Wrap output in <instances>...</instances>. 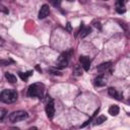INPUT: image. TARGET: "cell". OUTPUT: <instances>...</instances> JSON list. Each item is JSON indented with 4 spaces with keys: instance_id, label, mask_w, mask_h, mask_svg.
Instances as JSON below:
<instances>
[{
    "instance_id": "1",
    "label": "cell",
    "mask_w": 130,
    "mask_h": 130,
    "mask_svg": "<svg viewBox=\"0 0 130 130\" xmlns=\"http://www.w3.org/2000/svg\"><path fill=\"white\" fill-rule=\"evenodd\" d=\"M18 93L15 89H4L0 93V101L5 104H12L16 102Z\"/></svg>"
},
{
    "instance_id": "2",
    "label": "cell",
    "mask_w": 130,
    "mask_h": 130,
    "mask_svg": "<svg viewBox=\"0 0 130 130\" xmlns=\"http://www.w3.org/2000/svg\"><path fill=\"white\" fill-rule=\"evenodd\" d=\"M44 89H45V86L43 83H32L28 86V89H27V94L31 98H39V99H42L43 98V94H44Z\"/></svg>"
},
{
    "instance_id": "3",
    "label": "cell",
    "mask_w": 130,
    "mask_h": 130,
    "mask_svg": "<svg viewBox=\"0 0 130 130\" xmlns=\"http://www.w3.org/2000/svg\"><path fill=\"white\" fill-rule=\"evenodd\" d=\"M27 118V114L26 112L24 111H16V112H13L9 115L8 119L10 122L12 123H15V122H19V121H22L24 119Z\"/></svg>"
},
{
    "instance_id": "4",
    "label": "cell",
    "mask_w": 130,
    "mask_h": 130,
    "mask_svg": "<svg viewBox=\"0 0 130 130\" xmlns=\"http://www.w3.org/2000/svg\"><path fill=\"white\" fill-rule=\"evenodd\" d=\"M69 56H70V52H65L62 53L60 55V57L57 60V67L58 68H65L68 65V60H69Z\"/></svg>"
},
{
    "instance_id": "5",
    "label": "cell",
    "mask_w": 130,
    "mask_h": 130,
    "mask_svg": "<svg viewBox=\"0 0 130 130\" xmlns=\"http://www.w3.org/2000/svg\"><path fill=\"white\" fill-rule=\"evenodd\" d=\"M46 114L50 119L53 118L55 114V106H54V101L52 99H49L48 103L46 104Z\"/></svg>"
},
{
    "instance_id": "6",
    "label": "cell",
    "mask_w": 130,
    "mask_h": 130,
    "mask_svg": "<svg viewBox=\"0 0 130 130\" xmlns=\"http://www.w3.org/2000/svg\"><path fill=\"white\" fill-rule=\"evenodd\" d=\"M79 62L81 63V66H82V68L85 71L89 70V68H90V59L88 57H86V56H80L79 57Z\"/></svg>"
},
{
    "instance_id": "7",
    "label": "cell",
    "mask_w": 130,
    "mask_h": 130,
    "mask_svg": "<svg viewBox=\"0 0 130 130\" xmlns=\"http://www.w3.org/2000/svg\"><path fill=\"white\" fill-rule=\"evenodd\" d=\"M49 13H50V7H49V5L44 4V5L41 7L40 11H39V18H40V19L46 18V17L49 15Z\"/></svg>"
},
{
    "instance_id": "8",
    "label": "cell",
    "mask_w": 130,
    "mask_h": 130,
    "mask_svg": "<svg viewBox=\"0 0 130 130\" xmlns=\"http://www.w3.org/2000/svg\"><path fill=\"white\" fill-rule=\"evenodd\" d=\"M111 67H112V63L111 62H106V63H102L101 65L98 66V70L101 73H105L107 71H111Z\"/></svg>"
},
{
    "instance_id": "9",
    "label": "cell",
    "mask_w": 130,
    "mask_h": 130,
    "mask_svg": "<svg viewBox=\"0 0 130 130\" xmlns=\"http://www.w3.org/2000/svg\"><path fill=\"white\" fill-rule=\"evenodd\" d=\"M106 83H107V81H106V78L104 77V75H100L93 79V84L95 86H104V85H106Z\"/></svg>"
},
{
    "instance_id": "10",
    "label": "cell",
    "mask_w": 130,
    "mask_h": 130,
    "mask_svg": "<svg viewBox=\"0 0 130 130\" xmlns=\"http://www.w3.org/2000/svg\"><path fill=\"white\" fill-rule=\"evenodd\" d=\"M108 93H109L111 96H113V98H115V99H117V100H122V99L120 98V95H119L117 89L114 88V87H109V89H108Z\"/></svg>"
},
{
    "instance_id": "11",
    "label": "cell",
    "mask_w": 130,
    "mask_h": 130,
    "mask_svg": "<svg viewBox=\"0 0 130 130\" xmlns=\"http://www.w3.org/2000/svg\"><path fill=\"white\" fill-rule=\"evenodd\" d=\"M90 32H91V28L90 27H84L83 26V23H82V25H81V31H80V37L81 38H85Z\"/></svg>"
},
{
    "instance_id": "12",
    "label": "cell",
    "mask_w": 130,
    "mask_h": 130,
    "mask_svg": "<svg viewBox=\"0 0 130 130\" xmlns=\"http://www.w3.org/2000/svg\"><path fill=\"white\" fill-rule=\"evenodd\" d=\"M119 112H120V109H119V107L116 106V105L111 106L110 109H109V114L112 115V116H117V115L119 114Z\"/></svg>"
},
{
    "instance_id": "13",
    "label": "cell",
    "mask_w": 130,
    "mask_h": 130,
    "mask_svg": "<svg viewBox=\"0 0 130 130\" xmlns=\"http://www.w3.org/2000/svg\"><path fill=\"white\" fill-rule=\"evenodd\" d=\"M5 78H6V79H7L9 82H11V83H15V82L17 81L16 77H15L13 74L8 73V72H6V73H5Z\"/></svg>"
},
{
    "instance_id": "14",
    "label": "cell",
    "mask_w": 130,
    "mask_h": 130,
    "mask_svg": "<svg viewBox=\"0 0 130 130\" xmlns=\"http://www.w3.org/2000/svg\"><path fill=\"white\" fill-rule=\"evenodd\" d=\"M18 74H19V76H20V78H21L22 80H27L28 76H30V75L32 74V71H28V72H25V73H23V72H18Z\"/></svg>"
},
{
    "instance_id": "15",
    "label": "cell",
    "mask_w": 130,
    "mask_h": 130,
    "mask_svg": "<svg viewBox=\"0 0 130 130\" xmlns=\"http://www.w3.org/2000/svg\"><path fill=\"white\" fill-rule=\"evenodd\" d=\"M107 120V117L106 116H104V115H102V116H100V117H98L95 120H94V125H101L103 122H105Z\"/></svg>"
},
{
    "instance_id": "16",
    "label": "cell",
    "mask_w": 130,
    "mask_h": 130,
    "mask_svg": "<svg viewBox=\"0 0 130 130\" xmlns=\"http://www.w3.org/2000/svg\"><path fill=\"white\" fill-rule=\"evenodd\" d=\"M92 24H93V26H94V27L99 28L100 30L102 29V25H101V22H100L99 20H93V21H92Z\"/></svg>"
},
{
    "instance_id": "17",
    "label": "cell",
    "mask_w": 130,
    "mask_h": 130,
    "mask_svg": "<svg viewBox=\"0 0 130 130\" xmlns=\"http://www.w3.org/2000/svg\"><path fill=\"white\" fill-rule=\"evenodd\" d=\"M12 62H13L12 60H0V65L6 66V65H8L9 63H12Z\"/></svg>"
},
{
    "instance_id": "18",
    "label": "cell",
    "mask_w": 130,
    "mask_h": 130,
    "mask_svg": "<svg viewBox=\"0 0 130 130\" xmlns=\"http://www.w3.org/2000/svg\"><path fill=\"white\" fill-rule=\"evenodd\" d=\"M116 10H117V12H118V13H124V12L126 11V9H125L124 7H117V8H116Z\"/></svg>"
},
{
    "instance_id": "19",
    "label": "cell",
    "mask_w": 130,
    "mask_h": 130,
    "mask_svg": "<svg viewBox=\"0 0 130 130\" xmlns=\"http://www.w3.org/2000/svg\"><path fill=\"white\" fill-rule=\"evenodd\" d=\"M51 72H52V74H54V75H61V73H60L59 71H55V70H51Z\"/></svg>"
},
{
    "instance_id": "20",
    "label": "cell",
    "mask_w": 130,
    "mask_h": 130,
    "mask_svg": "<svg viewBox=\"0 0 130 130\" xmlns=\"http://www.w3.org/2000/svg\"><path fill=\"white\" fill-rule=\"evenodd\" d=\"M5 113H6V111H3V112H1V113H0V114H1V115H0V120H2V119H3V117L5 116Z\"/></svg>"
},
{
    "instance_id": "21",
    "label": "cell",
    "mask_w": 130,
    "mask_h": 130,
    "mask_svg": "<svg viewBox=\"0 0 130 130\" xmlns=\"http://www.w3.org/2000/svg\"><path fill=\"white\" fill-rule=\"evenodd\" d=\"M3 44H4V41H3V39H1V38H0V46H2Z\"/></svg>"
},
{
    "instance_id": "22",
    "label": "cell",
    "mask_w": 130,
    "mask_h": 130,
    "mask_svg": "<svg viewBox=\"0 0 130 130\" xmlns=\"http://www.w3.org/2000/svg\"><path fill=\"white\" fill-rule=\"evenodd\" d=\"M28 130H38V128H36V127H31V128H29Z\"/></svg>"
}]
</instances>
